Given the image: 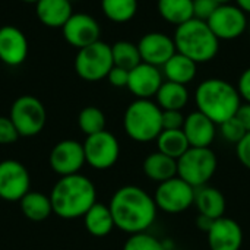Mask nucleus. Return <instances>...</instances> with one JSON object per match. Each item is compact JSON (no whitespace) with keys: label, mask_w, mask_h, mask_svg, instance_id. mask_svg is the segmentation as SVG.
Returning <instances> with one entry per match:
<instances>
[{"label":"nucleus","mask_w":250,"mask_h":250,"mask_svg":"<svg viewBox=\"0 0 250 250\" xmlns=\"http://www.w3.org/2000/svg\"><path fill=\"white\" fill-rule=\"evenodd\" d=\"M207 23L220 41H233L249 28V15L236 3L218 4Z\"/></svg>","instance_id":"9"},{"label":"nucleus","mask_w":250,"mask_h":250,"mask_svg":"<svg viewBox=\"0 0 250 250\" xmlns=\"http://www.w3.org/2000/svg\"><path fill=\"white\" fill-rule=\"evenodd\" d=\"M217 155L211 148L190 146L177 160V176L195 189L207 186L217 171Z\"/></svg>","instance_id":"6"},{"label":"nucleus","mask_w":250,"mask_h":250,"mask_svg":"<svg viewBox=\"0 0 250 250\" xmlns=\"http://www.w3.org/2000/svg\"><path fill=\"white\" fill-rule=\"evenodd\" d=\"M123 250H167L164 243L158 240L157 237L145 233L130 234V237L126 240Z\"/></svg>","instance_id":"32"},{"label":"nucleus","mask_w":250,"mask_h":250,"mask_svg":"<svg viewBox=\"0 0 250 250\" xmlns=\"http://www.w3.org/2000/svg\"><path fill=\"white\" fill-rule=\"evenodd\" d=\"M208 234L211 250H240L243 245V230L231 218H218L214 221Z\"/></svg>","instance_id":"17"},{"label":"nucleus","mask_w":250,"mask_h":250,"mask_svg":"<svg viewBox=\"0 0 250 250\" xmlns=\"http://www.w3.org/2000/svg\"><path fill=\"white\" fill-rule=\"evenodd\" d=\"M53 212L63 220L83 218L89 208L97 202L94 183L83 174L60 177L50 193Z\"/></svg>","instance_id":"2"},{"label":"nucleus","mask_w":250,"mask_h":250,"mask_svg":"<svg viewBox=\"0 0 250 250\" xmlns=\"http://www.w3.org/2000/svg\"><path fill=\"white\" fill-rule=\"evenodd\" d=\"M248 29H249V31H250V19H249V28H248Z\"/></svg>","instance_id":"45"},{"label":"nucleus","mask_w":250,"mask_h":250,"mask_svg":"<svg viewBox=\"0 0 250 250\" xmlns=\"http://www.w3.org/2000/svg\"><path fill=\"white\" fill-rule=\"evenodd\" d=\"M173 40L177 53L198 64L214 60L220 51V40L205 21L196 18L176 26Z\"/></svg>","instance_id":"4"},{"label":"nucleus","mask_w":250,"mask_h":250,"mask_svg":"<svg viewBox=\"0 0 250 250\" xmlns=\"http://www.w3.org/2000/svg\"><path fill=\"white\" fill-rule=\"evenodd\" d=\"M185 116L180 110H163L161 122H163V130H177L183 129L185 125Z\"/></svg>","instance_id":"35"},{"label":"nucleus","mask_w":250,"mask_h":250,"mask_svg":"<svg viewBox=\"0 0 250 250\" xmlns=\"http://www.w3.org/2000/svg\"><path fill=\"white\" fill-rule=\"evenodd\" d=\"M85 161L95 170L111 168L120 155V145L117 138L107 130L86 136L83 142Z\"/></svg>","instance_id":"11"},{"label":"nucleus","mask_w":250,"mask_h":250,"mask_svg":"<svg viewBox=\"0 0 250 250\" xmlns=\"http://www.w3.org/2000/svg\"><path fill=\"white\" fill-rule=\"evenodd\" d=\"M116 229L127 233H145L157 218V204L151 195L138 186L117 189L108 205Z\"/></svg>","instance_id":"1"},{"label":"nucleus","mask_w":250,"mask_h":250,"mask_svg":"<svg viewBox=\"0 0 250 250\" xmlns=\"http://www.w3.org/2000/svg\"><path fill=\"white\" fill-rule=\"evenodd\" d=\"M111 56H113L114 66L123 67L126 70H132L139 63H142L138 44L132 41H126V40L116 41L111 45Z\"/></svg>","instance_id":"30"},{"label":"nucleus","mask_w":250,"mask_h":250,"mask_svg":"<svg viewBox=\"0 0 250 250\" xmlns=\"http://www.w3.org/2000/svg\"><path fill=\"white\" fill-rule=\"evenodd\" d=\"M234 3L248 15H250V0H234Z\"/></svg>","instance_id":"42"},{"label":"nucleus","mask_w":250,"mask_h":250,"mask_svg":"<svg viewBox=\"0 0 250 250\" xmlns=\"http://www.w3.org/2000/svg\"><path fill=\"white\" fill-rule=\"evenodd\" d=\"M138 48L144 63L157 66L160 69L177 53L173 37H168L160 31L145 34L139 40Z\"/></svg>","instance_id":"14"},{"label":"nucleus","mask_w":250,"mask_h":250,"mask_svg":"<svg viewBox=\"0 0 250 250\" xmlns=\"http://www.w3.org/2000/svg\"><path fill=\"white\" fill-rule=\"evenodd\" d=\"M157 10L166 22L179 26L193 18V0H157Z\"/></svg>","instance_id":"27"},{"label":"nucleus","mask_w":250,"mask_h":250,"mask_svg":"<svg viewBox=\"0 0 250 250\" xmlns=\"http://www.w3.org/2000/svg\"><path fill=\"white\" fill-rule=\"evenodd\" d=\"M195 188L182 180L179 176L158 185L154 201L157 208L168 214H180L195 202Z\"/></svg>","instance_id":"10"},{"label":"nucleus","mask_w":250,"mask_h":250,"mask_svg":"<svg viewBox=\"0 0 250 250\" xmlns=\"http://www.w3.org/2000/svg\"><path fill=\"white\" fill-rule=\"evenodd\" d=\"M142 168L149 180L160 185L177 176V160L157 151L145 158Z\"/></svg>","instance_id":"22"},{"label":"nucleus","mask_w":250,"mask_h":250,"mask_svg":"<svg viewBox=\"0 0 250 250\" xmlns=\"http://www.w3.org/2000/svg\"><path fill=\"white\" fill-rule=\"evenodd\" d=\"M10 120L19 132V136L31 138L38 135L47 122L44 104L34 95H22L15 100L10 108Z\"/></svg>","instance_id":"8"},{"label":"nucleus","mask_w":250,"mask_h":250,"mask_svg":"<svg viewBox=\"0 0 250 250\" xmlns=\"http://www.w3.org/2000/svg\"><path fill=\"white\" fill-rule=\"evenodd\" d=\"M31 177L26 167L16 160L0 163V198L3 201H21L31 189Z\"/></svg>","instance_id":"12"},{"label":"nucleus","mask_w":250,"mask_h":250,"mask_svg":"<svg viewBox=\"0 0 250 250\" xmlns=\"http://www.w3.org/2000/svg\"><path fill=\"white\" fill-rule=\"evenodd\" d=\"M107 79L116 88H127L129 70H126L123 67H119V66H113V69L107 75Z\"/></svg>","instance_id":"37"},{"label":"nucleus","mask_w":250,"mask_h":250,"mask_svg":"<svg viewBox=\"0 0 250 250\" xmlns=\"http://www.w3.org/2000/svg\"><path fill=\"white\" fill-rule=\"evenodd\" d=\"M236 88H237L242 100H245V103H249L250 104V67L245 69L242 72V75L239 76Z\"/></svg>","instance_id":"39"},{"label":"nucleus","mask_w":250,"mask_h":250,"mask_svg":"<svg viewBox=\"0 0 250 250\" xmlns=\"http://www.w3.org/2000/svg\"><path fill=\"white\" fill-rule=\"evenodd\" d=\"M220 133H221V136H223L226 141H229V142L237 145V144L243 139V136H245L248 132H246V129L243 127V125L237 120V117L234 116V117H231V119H229L227 122H224V123L220 125Z\"/></svg>","instance_id":"33"},{"label":"nucleus","mask_w":250,"mask_h":250,"mask_svg":"<svg viewBox=\"0 0 250 250\" xmlns=\"http://www.w3.org/2000/svg\"><path fill=\"white\" fill-rule=\"evenodd\" d=\"M35 12L40 22L48 28H63L73 15L72 1L69 0H38Z\"/></svg>","instance_id":"20"},{"label":"nucleus","mask_w":250,"mask_h":250,"mask_svg":"<svg viewBox=\"0 0 250 250\" xmlns=\"http://www.w3.org/2000/svg\"><path fill=\"white\" fill-rule=\"evenodd\" d=\"M113 66L111 45L101 40L78 50L75 57V70L78 76L88 82H97L107 78Z\"/></svg>","instance_id":"7"},{"label":"nucleus","mask_w":250,"mask_h":250,"mask_svg":"<svg viewBox=\"0 0 250 250\" xmlns=\"http://www.w3.org/2000/svg\"><path fill=\"white\" fill-rule=\"evenodd\" d=\"M22 1H26V3H37L38 0H22Z\"/></svg>","instance_id":"44"},{"label":"nucleus","mask_w":250,"mask_h":250,"mask_svg":"<svg viewBox=\"0 0 250 250\" xmlns=\"http://www.w3.org/2000/svg\"><path fill=\"white\" fill-rule=\"evenodd\" d=\"M237 120L243 125V127L246 129V132H250V104L249 103H242V105L239 107L237 113H236Z\"/></svg>","instance_id":"40"},{"label":"nucleus","mask_w":250,"mask_h":250,"mask_svg":"<svg viewBox=\"0 0 250 250\" xmlns=\"http://www.w3.org/2000/svg\"><path fill=\"white\" fill-rule=\"evenodd\" d=\"M163 110L151 100H135L129 104L123 116L126 135L136 142L157 141L163 132Z\"/></svg>","instance_id":"5"},{"label":"nucleus","mask_w":250,"mask_h":250,"mask_svg":"<svg viewBox=\"0 0 250 250\" xmlns=\"http://www.w3.org/2000/svg\"><path fill=\"white\" fill-rule=\"evenodd\" d=\"M217 4H229V3H234V0H215Z\"/></svg>","instance_id":"43"},{"label":"nucleus","mask_w":250,"mask_h":250,"mask_svg":"<svg viewBox=\"0 0 250 250\" xmlns=\"http://www.w3.org/2000/svg\"><path fill=\"white\" fill-rule=\"evenodd\" d=\"M198 111L209 117L217 126L234 117L242 105V97L237 88L221 78H208L202 81L195 91Z\"/></svg>","instance_id":"3"},{"label":"nucleus","mask_w":250,"mask_h":250,"mask_svg":"<svg viewBox=\"0 0 250 250\" xmlns=\"http://www.w3.org/2000/svg\"><path fill=\"white\" fill-rule=\"evenodd\" d=\"M19 204H21L22 214L28 220L35 221V223L47 220L53 212V205H51L50 196H47L41 192L29 190L19 201Z\"/></svg>","instance_id":"26"},{"label":"nucleus","mask_w":250,"mask_h":250,"mask_svg":"<svg viewBox=\"0 0 250 250\" xmlns=\"http://www.w3.org/2000/svg\"><path fill=\"white\" fill-rule=\"evenodd\" d=\"M62 31L64 40L78 50L100 41L101 34L100 23L88 13H73Z\"/></svg>","instance_id":"15"},{"label":"nucleus","mask_w":250,"mask_h":250,"mask_svg":"<svg viewBox=\"0 0 250 250\" xmlns=\"http://www.w3.org/2000/svg\"><path fill=\"white\" fill-rule=\"evenodd\" d=\"M83 224L88 233L95 237H104L116 227L110 208L100 202H95L83 215Z\"/></svg>","instance_id":"24"},{"label":"nucleus","mask_w":250,"mask_h":250,"mask_svg":"<svg viewBox=\"0 0 250 250\" xmlns=\"http://www.w3.org/2000/svg\"><path fill=\"white\" fill-rule=\"evenodd\" d=\"M19 138V132L15 127L10 117L0 116V145H10L16 142Z\"/></svg>","instance_id":"34"},{"label":"nucleus","mask_w":250,"mask_h":250,"mask_svg":"<svg viewBox=\"0 0 250 250\" xmlns=\"http://www.w3.org/2000/svg\"><path fill=\"white\" fill-rule=\"evenodd\" d=\"M28 56V40L25 34L12 25L0 28V62L7 66H19Z\"/></svg>","instance_id":"18"},{"label":"nucleus","mask_w":250,"mask_h":250,"mask_svg":"<svg viewBox=\"0 0 250 250\" xmlns=\"http://www.w3.org/2000/svg\"><path fill=\"white\" fill-rule=\"evenodd\" d=\"M155 98L161 110H180L182 111L189 103V91L186 85L176 83L171 81H164Z\"/></svg>","instance_id":"25"},{"label":"nucleus","mask_w":250,"mask_h":250,"mask_svg":"<svg viewBox=\"0 0 250 250\" xmlns=\"http://www.w3.org/2000/svg\"><path fill=\"white\" fill-rule=\"evenodd\" d=\"M214 221H215V220H212V218H209V217H207V215H201V214H199V217L196 218V227H198L201 231L208 233V231L211 230Z\"/></svg>","instance_id":"41"},{"label":"nucleus","mask_w":250,"mask_h":250,"mask_svg":"<svg viewBox=\"0 0 250 250\" xmlns=\"http://www.w3.org/2000/svg\"><path fill=\"white\" fill-rule=\"evenodd\" d=\"M69 1H72V0H69Z\"/></svg>","instance_id":"46"},{"label":"nucleus","mask_w":250,"mask_h":250,"mask_svg":"<svg viewBox=\"0 0 250 250\" xmlns=\"http://www.w3.org/2000/svg\"><path fill=\"white\" fill-rule=\"evenodd\" d=\"M163 75L166 81H171L176 83L188 85L190 83L198 73V63L190 60L189 57L176 53L163 67Z\"/></svg>","instance_id":"23"},{"label":"nucleus","mask_w":250,"mask_h":250,"mask_svg":"<svg viewBox=\"0 0 250 250\" xmlns=\"http://www.w3.org/2000/svg\"><path fill=\"white\" fill-rule=\"evenodd\" d=\"M183 132L189 141L190 146L195 148H211L215 135L217 125L201 111H192L186 116Z\"/></svg>","instance_id":"19"},{"label":"nucleus","mask_w":250,"mask_h":250,"mask_svg":"<svg viewBox=\"0 0 250 250\" xmlns=\"http://www.w3.org/2000/svg\"><path fill=\"white\" fill-rule=\"evenodd\" d=\"M218 7L215 0H193V18L208 21Z\"/></svg>","instance_id":"36"},{"label":"nucleus","mask_w":250,"mask_h":250,"mask_svg":"<svg viewBox=\"0 0 250 250\" xmlns=\"http://www.w3.org/2000/svg\"><path fill=\"white\" fill-rule=\"evenodd\" d=\"M164 82L163 70L148 63H139L136 67L129 70L127 89L138 100H151L157 95L158 89Z\"/></svg>","instance_id":"16"},{"label":"nucleus","mask_w":250,"mask_h":250,"mask_svg":"<svg viewBox=\"0 0 250 250\" xmlns=\"http://www.w3.org/2000/svg\"><path fill=\"white\" fill-rule=\"evenodd\" d=\"M85 163L83 144L73 139L56 144L50 152V167L60 177L78 174Z\"/></svg>","instance_id":"13"},{"label":"nucleus","mask_w":250,"mask_h":250,"mask_svg":"<svg viewBox=\"0 0 250 250\" xmlns=\"http://www.w3.org/2000/svg\"><path fill=\"white\" fill-rule=\"evenodd\" d=\"M236 154L239 161L250 170V132H248L243 139L236 145Z\"/></svg>","instance_id":"38"},{"label":"nucleus","mask_w":250,"mask_h":250,"mask_svg":"<svg viewBox=\"0 0 250 250\" xmlns=\"http://www.w3.org/2000/svg\"><path fill=\"white\" fill-rule=\"evenodd\" d=\"M157 146H158L160 152H163L174 160H179L190 148L183 129L163 130L160 133V136L157 138Z\"/></svg>","instance_id":"28"},{"label":"nucleus","mask_w":250,"mask_h":250,"mask_svg":"<svg viewBox=\"0 0 250 250\" xmlns=\"http://www.w3.org/2000/svg\"><path fill=\"white\" fill-rule=\"evenodd\" d=\"M101 9L107 19L116 23L132 21L138 12V0H101Z\"/></svg>","instance_id":"29"},{"label":"nucleus","mask_w":250,"mask_h":250,"mask_svg":"<svg viewBox=\"0 0 250 250\" xmlns=\"http://www.w3.org/2000/svg\"><path fill=\"white\" fill-rule=\"evenodd\" d=\"M199 211L201 215H207L212 220L223 218L226 214V198L221 190L211 188V186H202L195 190V202H193Z\"/></svg>","instance_id":"21"},{"label":"nucleus","mask_w":250,"mask_h":250,"mask_svg":"<svg viewBox=\"0 0 250 250\" xmlns=\"http://www.w3.org/2000/svg\"><path fill=\"white\" fill-rule=\"evenodd\" d=\"M78 125H79V129L86 136L95 135L98 132L105 130V116L98 107L89 105L81 110L78 116Z\"/></svg>","instance_id":"31"}]
</instances>
